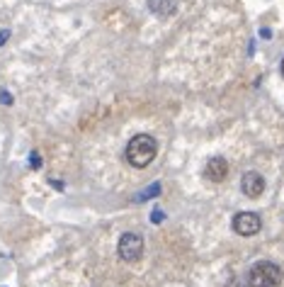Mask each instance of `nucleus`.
<instances>
[{
    "mask_svg": "<svg viewBox=\"0 0 284 287\" xmlns=\"http://www.w3.org/2000/svg\"><path fill=\"white\" fill-rule=\"evenodd\" d=\"M155 153H158V144L151 134H136L127 144V163L134 168H146L148 163H153Z\"/></svg>",
    "mask_w": 284,
    "mask_h": 287,
    "instance_id": "1",
    "label": "nucleus"
},
{
    "mask_svg": "<svg viewBox=\"0 0 284 287\" xmlns=\"http://www.w3.org/2000/svg\"><path fill=\"white\" fill-rule=\"evenodd\" d=\"M282 285V268L270 261H260L248 273V287H280Z\"/></svg>",
    "mask_w": 284,
    "mask_h": 287,
    "instance_id": "2",
    "label": "nucleus"
},
{
    "mask_svg": "<svg viewBox=\"0 0 284 287\" xmlns=\"http://www.w3.org/2000/svg\"><path fill=\"white\" fill-rule=\"evenodd\" d=\"M117 251H119V258L122 261L136 263V261H141V256H143V239L139 234H134V231H127V234H122Z\"/></svg>",
    "mask_w": 284,
    "mask_h": 287,
    "instance_id": "3",
    "label": "nucleus"
},
{
    "mask_svg": "<svg viewBox=\"0 0 284 287\" xmlns=\"http://www.w3.org/2000/svg\"><path fill=\"white\" fill-rule=\"evenodd\" d=\"M262 229V219L255 212H238L233 216V231L240 236H255Z\"/></svg>",
    "mask_w": 284,
    "mask_h": 287,
    "instance_id": "4",
    "label": "nucleus"
},
{
    "mask_svg": "<svg viewBox=\"0 0 284 287\" xmlns=\"http://www.w3.org/2000/svg\"><path fill=\"white\" fill-rule=\"evenodd\" d=\"M240 190H243L245 197H253L255 200V197H260L265 192V178L260 173H255V170H248L243 175V180H240Z\"/></svg>",
    "mask_w": 284,
    "mask_h": 287,
    "instance_id": "5",
    "label": "nucleus"
},
{
    "mask_svg": "<svg viewBox=\"0 0 284 287\" xmlns=\"http://www.w3.org/2000/svg\"><path fill=\"white\" fill-rule=\"evenodd\" d=\"M228 175V161L221 158V156H214L207 161V168H204V178L212 180V183H223Z\"/></svg>",
    "mask_w": 284,
    "mask_h": 287,
    "instance_id": "6",
    "label": "nucleus"
},
{
    "mask_svg": "<svg viewBox=\"0 0 284 287\" xmlns=\"http://www.w3.org/2000/svg\"><path fill=\"white\" fill-rule=\"evenodd\" d=\"M148 10L158 17H170V15H175L177 2L175 0H148Z\"/></svg>",
    "mask_w": 284,
    "mask_h": 287,
    "instance_id": "7",
    "label": "nucleus"
},
{
    "mask_svg": "<svg viewBox=\"0 0 284 287\" xmlns=\"http://www.w3.org/2000/svg\"><path fill=\"white\" fill-rule=\"evenodd\" d=\"M158 195H160V183H153V185H151L146 192H141L136 200H139V202H143V200H148V197H158Z\"/></svg>",
    "mask_w": 284,
    "mask_h": 287,
    "instance_id": "8",
    "label": "nucleus"
},
{
    "mask_svg": "<svg viewBox=\"0 0 284 287\" xmlns=\"http://www.w3.org/2000/svg\"><path fill=\"white\" fill-rule=\"evenodd\" d=\"M29 166L37 170V168H42V156L39 153H29Z\"/></svg>",
    "mask_w": 284,
    "mask_h": 287,
    "instance_id": "9",
    "label": "nucleus"
},
{
    "mask_svg": "<svg viewBox=\"0 0 284 287\" xmlns=\"http://www.w3.org/2000/svg\"><path fill=\"white\" fill-rule=\"evenodd\" d=\"M151 221H153V224H160V221H163V212H160V210H155V212L151 215Z\"/></svg>",
    "mask_w": 284,
    "mask_h": 287,
    "instance_id": "10",
    "label": "nucleus"
},
{
    "mask_svg": "<svg viewBox=\"0 0 284 287\" xmlns=\"http://www.w3.org/2000/svg\"><path fill=\"white\" fill-rule=\"evenodd\" d=\"M0 100H2V102H5V105H10V102H12V97H10V95H7V93H5V90H2V93H0Z\"/></svg>",
    "mask_w": 284,
    "mask_h": 287,
    "instance_id": "11",
    "label": "nucleus"
},
{
    "mask_svg": "<svg viewBox=\"0 0 284 287\" xmlns=\"http://www.w3.org/2000/svg\"><path fill=\"white\" fill-rule=\"evenodd\" d=\"M7 37H10V32H7V29H2V32H0V47L7 42Z\"/></svg>",
    "mask_w": 284,
    "mask_h": 287,
    "instance_id": "12",
    "label": "nucleus"
},
{
    "mask_svg": "<svg viewBox=\"0 0 284 287\" xmlns=\"http://www.w3.org/2000/svg\"><path fill=\"white\" fill-rule=\"evenodd\" d=\"M282 75H284V59H282Z\"/></svg>",
    "mask_w": 284,
    "mask_h": 287,
    "instance_id": "13",
    "label": "nucleus"
}]
</instances>
